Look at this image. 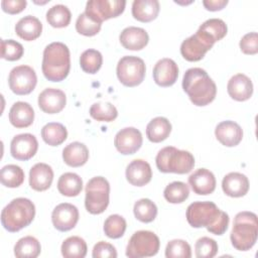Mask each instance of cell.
Returning a JSON list of instances; mask_svg holds the SVG:
<instances>
[{
	"label": "cell",
	"instance_id": "1",
	"mask_svg": "<svg viewBox=\"0 0 258 258\" xmlns=\"http://www.w3.org/2000/svg\"><path fill=\"white\" fill-rule=\"evenodd\" d=\"M187 223L194 228L206 227L215 235H223L229 226V216L213 202H194L186 209Z\"/></svg>",
	"mask_w": 258,
	"mask_h": 258
},
{
	"label": "cell",
	"instance_id": "22",
	"mask_svg": "<svg viewBox=\"0 0 258 258\" xmlns=\"http://www.w3.org/2000/svg\"><path fill=\"white\" fill-rule=\"evenodd\" d=\"M53 170L50 165L38 162L34 164L29 171V185L36 191L46 190L52 182Z\"/></svg>",
	"mask_w": 258,
	"mask_h": 258
},
{
	"label": "cell",
	"instance_id": "21",
	"mask_svg": "<svg viewBox=\"0 0 258 258\" xmlns=\"http://www.w3.org/2000/svg\"><path fill=\"white\" fill-rule=\"evenodd\" d=\"M227 91L232 99L243 102L251 98L253 94V84L246 75L237 74L229 80Z\"/></svg>",
	"mask_w": 258,
	"mask_h": 258
},
{
	"label": "cell",
	"instance_id": "39",
	"mask_svg": "<svg viewBox=\"0 0 258 258\" xmlns=\"http://www.w3.org/2000/svg\"><path fill=\"white\" fill-rule=\"evenodd\" d=\"M102 53L93 48L86 49L80 56V66L85 73L96 74L102 67Z\"/></svg>",
	"mask_w": 258,
	"mask_h": 258
},
{
	"label": "cell",
	"instance_id": "45",
	"mask_svg": "<svg viewBox=\"0 0 258 258\" xmlns=\"http://www.w3.org/2000/svg\"><path fill=\"white\" fill-rule=\"evenodd\" d=\"M101 23L94 21L85 12L81 13L76 21V29L80 34L86 36L96 35L101 29Z\"/></svg>",
	"mask_w": 258,
	"mask_h": 258
},
{
	"label": "cell",
	"instance_id": "29",
	"mask_svg": "<svg viewBox=\"0 0 258 258\" xmlns=\"http://www.w3.org/2000/svg\"><path fill=\"white\" fill-rule=\"evenodd\" d=\"M171 132V124L165 117H155L146 126V136L154 143L165 140Z\"/></svg>",
	"mask_w": 258,
	"mask_h": 258
},
{
	"label": "cell",
	"instance_id": "40",
	"mask_svg": "<svg viewBox=\"0 0 258 258\" xmlns=\"http://www.w3.org/2000/svg\"><path fill=\"white\" fill-rule=\"evenodd\" d=\"M125 219L117 214L110 215L104 223V233L111 239L121 238L126 231Z\"/></svg>",
	"mask_w": 258,
	"mask_h": 258
},
{
	"label": "cell",
	"instance_id": "3",
	"mask_svg": "<svg viewBox=\"0 0 258 258\" xmlns=\"http://www.w3.org/2000/svg\"><path fill=\"white\" fill-rule=\"evenodd\" d=\"M43 76L50 82L63 81L71 69V54L69 47L59 41H54L45 46L42 64Z\"/></svg>",
	"mask_w": 258,
	"mask_h": 258
},
{
	"label": "cell",
	"instance_id": "37",
	"mask_svg": "<svg viewBox=\"0 0 258 258\" xmlns=\"http://www.w3.org/2000/svg\"><path fill=\"white\" fill-rule=\"evenodd\" d=\"M90 115L97 121L111 122L117 118L118 111L110 102H97L91 106Z\"/></svg>",
	"mask_w": 258,
	"mask_h": 258
},
{
	"label": "cell",
	"instance_id": "46",
	"mask_svg": "<svg viewBox=\"0 0 258 258\" xmlns=\"http://www.w3.org/2000/svg\"><path fill=\"white\" fill-rule=\"evenodd\" d=\"M240 48L245 54H256L258 52V34L257 32L246 33L240 40Z\"/></svg>",
	"mask_w": 258,
	"mask_h": 258
},
{
	"label": "cell",
	"instance_id": "47",
	"mask_svg": "<svg viewBox=\"0 0 258 258\" xmlns=\"http://www.w3.org/2000/svg\"><path fill=\"white\" fill-rule=\"evenodd\" d=\"M92 256L94 258H116L117 251L112 244L100 241L94 246Z\"/></svg>",
	"mask_w": 258,
	"mask_h": 258
},
{
	"label": "cell",
	"instance_id": "5",
	"mask_svg": "<svg viewBox=\"0 0 258 258\" xmlns=\"http://www.w3.org/2000/svg\"><path fill=\"white\" fill-rule=\"evenodd\" d=\"M258 237L257 216L252 212H240L235 216L230 239L233 247L239 251H248Z\"/></svg>",
	"mask_w": 258,
	"mask_h": 258
},
{
	"label": "cell",
	"instance_id": "12",
	"mask_svg": "<svg viewBox=\"0 0 258 258\" xmlns=\"http://www.w3.org/2000/svg\"><path fill=\"white\" fill-rule=\"evenodd\" d=\"M37 83L35 71L25 64L13 68L8 77V84L10 90L16 95L30 94Z\"/></svg>",
	"mask_w": 258,
	"mask_h": 258
},
{
	"label": "cell",
	"instance_id": "42",
	"mask_svg": "<svg viewBox=\"0 0 258 258\" xmlns=\"http://www.w3.org/2000/svg\"><path fill=\"white\" fill-rule=\"evenodd\" d=\"M167 258H190L191 249L189 244L181 239H174L167 243L165 248Z\"/></svg>",
	"mask_w": 258,
	"mask_h": 258
},
{
	"label": "cell",
	"instance_id": "41",
	"mask_svg": "<svg viewBox=\"0 0 258 258\" xmlns=\"http://www.w3.org/2000/svg\"><path fill=\"white\" fill-rule=\"evenodd\" d=\"M199 29L208 33L215 40V42L221 40L227 34L228 31L226 23L220 18H211L206 20L199 27Z\"/></svg>",
	"mask_w": 258,
	"mask_h": 258
},
{
	"label": "cell",
	"instance_id": "13",
	"mask_svg": "<svg viewBox=\"0 0 258 258\" xmlns=\"http://www.w3.org/2000/svg\"><path fill=\"white\" fill-rule=\"evenodd\" d=\"M79 210L76 206L69 203H62L53 209L51 213V222L56 230L67 232L75 228L79 221Z\"/></svg>",
	"mask_w": 258,
	"mask_h": 258
},
{
	"label": "cell",
	"instance_id": "33",
	"mask_svg": "<svg viewBox=\"0 0 258 258\" xmlns=\"http://www.w3.org/2000/svg\"><path fill=\"white\" fill-rule=\"evenodd\" d=\"M61 254L64 258H84L87 254V243L79 236H71L61 244Z\"/></svg>",
	"mask_w": 258,
	"mask_h": 258
},
{
	"label": "cell",
	"instance_id": "25",
	"mask_svg": "<svg viewBox=\"0 0 258 258\" xmlns=\"http://www.w3.org/2000/svg\"><path fill=\"white\" fill-rule=\"evenodd\" d=\"M34 120L33 108L27 102H16L9 110V121L16 128H25Z\"/></svg>",
	"mask_w": 258,
	"mask_h": 258
},
{
	"label": "cell",
	"instance_id": "7",
	"mask_svg": "<svg viewBox=\"0 0 258 258\" xmlns=\"http://www.w3.org/2000/svg\"><path fill=\"white\" fill-rule=\"evenodd\" d=\"M85 207L86 210L93 214H102L109 205L110 184L103 176L91 178L86 185Z\"/></svg>",
	"mask_w": 258,
	"mask_h": 258
},
{
	"label": "cell",
	"instance_id": "6",
	"mask_svg": "<svg viewBox=\"0 0 258 258\" xmlns=\"http://www.w3.org/2000/svg\"><path fill=\"white\" fill-rule=\"evenodd\" d=\"M157 168L164 173L184 174L195 166L194 155L186 150H179L173 146L160 149L155 158Z\"/></svg>",
	"mask_w": 258,
	"mask_h": 258
},
{
	"label": "cell",
	"instance_id": "4",
	"mask_svg": "<svg viewBox=\"0 0 258 258\" xmlns=\"http://www.w3.org/2000/svg\"><path fill=\"white\" fill-rule=\"evenodd\" d=\"M34 216V204L29 199L16 198L2 210L1 224L8 232L15 233L30 225Z\"/></svg>",
	"mask_w": 258,
	"mask_h": 258
},
{
	"label": "cell",
	"instance_id": "30",
	"mask_svg": "<svg viewBox=\"0 0 258 258\" xmlns=\"http://www.w3.org/2000/svg\"><path fill=\"white\" fill-rule=\"evenodd\" d=\"M83 188L82 178L75 172H64L57 180L58 191L66 197H77Z\"/></svg>",
	"mask_w": 258,
	"mask_h": 258
},
{
	"label": "cell",
	"instance_id": "20",
	"mask_svg": "<svg viewBox=\"0 0 258 258\" xmlns=\"http://www.w3.org/2000/svg\"><path fill=\"white\" fill-rule=\"evenodd\" d=\"M188 183L197 195L207 196L216 188V177L207 168H199L188 176Z\"/></svg>",
	"mask_w": 258,
	"mask_h": 258
},
{
	"label": "cell",
	"instance_id": "18",
	"mask_svg": "<svg viewBox=\"0 0 258 258\" xmlns=\"http://www.w3.org/2000/svg\"><path fill=\"white\" fill-rule=\"evenodd\" d=\"M215 135L220 143L227 147H233L241 142L243 138V130L238 123L226 120L217 125Z\"/></svg>",
	"mask_w": 258,
	"mask_h": 258
},
{
	"label": "cell",
	"instance_id": "14",
	"mask_svg": "<svg viewBox=\"0 0 258 258\" xmlns=\"http://www.w3.org/2000/svg\"><path fill=\"white\" fill-rule=\"evenodd\" d=\"M142 134L134 127H126L117 132L114 138L116 149L124 155L134 154L142 145Z\"/></svg>",
	"mask_w": 258,
	"mask_h": 258
},
{
	"label": "cell",
	"instance_id": "43",
	"mask_svg": "<svg viewBox=\"0 0 258 258\" xmlns=\"http://www.w3.org/2000/svg\"><path fill=\"white\" fill-rule=\"evenodd\" d=\"M24 48L21 43L13 39L1 40V57L6 60H17L23 55Z\"/></svg>",
	"mask_w": 258,
	"mask_h": 258
},
{
	"label": "cell",
	"instance_id": "11",
	"mask_svg": "<svg viewBox=\"0 0 258 258\" xmlns=\"http://www.w3.org/2000/svg\"><path fill=\"white\" fill-rule=\"evenodd\" d=\"M125 5V0H90L86 4L85 13L94 21L102 24L104 20L123 13Z\"/></svg>",
	"mask_w": 258,
	"mask_h": 258
},
{
	"label": "cell",
	"instance_id": "48",
	"mask_svg": "<svg viewBox=\"0 0 258 258\" xmlns=\"http://www.w3.org/2000/svg\"><path fill=\"white\" fill-rule=\"evenodd\" d=\"M27 2L25 0H2L1 7L3 11L9 14H16L21 12L26 7Z\"/></svg>",
	"mask_w": 258,
	"mask_h": 258
},
{
	"label": "cell",
	"instance_id": "10",
	"mask_svg": "<svg viewBox=\"0 0 258 258\" xmlns=\"http://www.w3.org/2000/svg\"><path fill=\"white\" fill-rule=\"evenodd\" d=\"M214 43L215 40L208 33L198 29L195 34L181 42L180 53L183 58L188 61H198L213 47Z\"/></svg>",
	"mask_w": 258,
	"mask_h": 258
},
{
	"label": "cell",
	"instance_id": "49",
	"mask_svg": "<svg viewBox=\"0 0 258 258\" xmlns=\"http://www.w3.org/2000/svg\"><path fill=\"white\" fill-rule=\"evenodd\" d=\"M203 4L210 11H218L228 4V0H204Z\"/></svg>",
	"mask_w": 258,
	"mask_h": 258
},
{
	"label": "cell",
	"instance_id": "26",
	"mask_svg": "<svg viewBox=\"0 0 258 258\" xmlns=\"http://www.w3.org/2000/svg\"><path fill=\"white\" fill-rule=\"evenodd\" d=\"M42 31V23L40 20L32 15H26L20 18L15 25L16 34L26 40L31 41L40 36Z\"/></svg>",
	"mask_w": 258,
	"mask_h": 258
},
{
	"label": "cell",
	"instance_id": "36",
	"mask_svg": "<svg viewBox=\"0 0 258 258\" xmlns=\"http://www.w3.org/2000/svg\"><path fill=\"white\" fill-rule=\"evenodd\" d=\"M135 218L142 223H150L157 216V207L149 199H140L134 204Z\"/></svg>",
	"mask_w": 258,
	"mask_h": 258
},
{
	"label": "cell",
	"instance_id": "15",
	"mask_svg": "<svg viewBox=\"0 0 258 258\" xmlns=\"http://www.w3.org/2000/svg\"><path fill=\"white\" fill-rule=\"evenodd\" d=\"M38 149V142L34 135L22 133L14 136L10 143L12 157L17 160H28L33 157Z\"/></svg>",
	"mask_w": 258,
	"mask_h": 258
},
{
	"label": "cell",
	"instance_id": "9",
	"mask_svg": "<svg viewBox=\"0 0 258 258\" xmlns=\"http://www.w3.org/2000/svg\"><path fill=\"white\" fill-rule=\"evenodd\" d=\"M145 63L142 58L135 55H125L117 63L116 73L119 81L126 87L140 85L145 77Z\"/></svg>",
	"mask_w": 258,
	"mask_h": 258
},
{
	"label": "cell",
	"instance_id": "23",
	"mask_svg": "<svg viewBox=\"0 0 258 258\" xmlns=\"http://www.w3.org/2000/svg\"><path fill=\"white\" fill-rule=\"evenodd\" d=\"M119 39L126 49L140 50L147 45L149 36L145 29L136 26H129L122 30Z\"/></svg>",
	"mask_w": 258,
	"mask_h": 258
},
{
	"label": "cell",
	"instance_id": "44",
	"mask_svg": "<svg viewBox=\"0 0 258 258\" xmlns=\"http://www.w3.org/2000/svg\"><path fill=\"white\" fill-rule=\"evenodd\" d=\"M217 242L210 237H202L198 239L195 245L196 256L198 258H212L218 253Z\"/></svg>",
	"mask_w": 258,
	"mask_h": 258
},
{
	"label": "cell",
	"instance_id": "24",
	"mask_svg": "<svg viewBox=\"0 0 258 258\" xmlns=\"http://www.w3.org/2000/svg\"><path fill=\"white\" fill-rule=\"evenodd\" d=\"M222 188L229 197H243L249 190L248 177L240 172H230L224 176L222 180Z\"/></svg>",
	"mask_w": 258,
	"mask_h": 258
},
{
	"label": "cell",
	"instance_id": "19",
	"mask_svg": "<svg viewBox=\"0 0 258 258\" xmlns=\"http://www.w3.org/2000/svg\"><path fill=\"white\" fill-rule=\"evenodd\" d=\"M126 178L132 185L143 186L152 177L150 164L143 159H134L126 167Z\"/></svg>",
	"mask_w": 258,
	"mask_h": 258
},
{
	"label": "cell",
	"instance_id": "34",
	"mask_svg": "<svg viewBox=\"0 0 258 258\" xmlns=\"http://www.w3.org/2000/svg\"><path fill=\"white\" fill-rule=\"evenodd\" d=\"M72 14L70 9L63 4H56L50 7L46 12L47 22L55 28L66 27L70 24Z\"/></svg>",
	"mask_w": 258,
	"mask_h": 258
},
{
	"label": "cell",
	"instance_id": "32",
	"mask_svg": "<svg viewBox=\"0 0 258 258\" xmlns=\"http://www.w3.org/2000/svg\"><path fill=\"white\" fill-rule=\"evenodd\" d=\"M41 251L39 241L32 236L19 239L14 246V255L17 258H36Z\"/></svg>",
	"mask_w": 258,
	"mask_h": 258
},
{
	"label": "cell",
	"instance_id": "27",
	"mask_svg": "<svg viewBox=\"0 0 258 258\" xmlns=\"http://www.w3.org/2000/svg\"><path fill=\"white\" fill-rule=\"evenodd\" d=\"M62 159L69 166H82L89 159V149L84 143L78 141L72 142L63 148Z\"/></svg>",
	"mask_w": 258,
	"mask_h": 258
},
{
	"label": "cell",
	"instance_id": "38",
	"mask_svg": "<svg viewBox=\"0 0 258 258\" xmlns=\"http://www.w3.org/2000/svg\"><path fill=\"white\" fill-rule=\"evenodd\" d=\"M189 195L188 185L182 181H173L167 184L163 190L164 199L171 204L183 203Z\"/></svg>",
	"mask_w": 258,
	"mask_h": 258
},
{
	"label": "cell",
	"instance_id": "28",
	"mask_svg": "<svg viewBox=\"0 0 258 258\" xmlns=\"http://www.w3.org/2000/svg\"><path fill=\"white\" fill-rule=\"evenodd\" d=\"M159 9L157 0H134L132 3V15L141 22H150L155 19Z\"/></svg>",
	"mask_w": 258,
	"mask_h": 258
},
{
	"label": "cell",
	"instance_id": "2",
	"mask_svg": "<svg viewBox=\"0 0 258 258\" xmlns=\"http://www.w3.org/2000/svg\"><path fill=\"white\" fill-rule=\"evenodd\" d=\"M182 89L196 106H206L214 101L217 86L202 68L188 69L182 79Z\"/></svg>",
	"mask_w": 258,
	"mask_h": 258
},
{
	"label": "cell",
	"instance_id": "17",
	"mask_svg": "<svg viewBox=\"0 0 258 258\" xmlns=\"http://www.w3.org/2000/svg\"><path fill=\"white\" fill-rule=\"evenodd\" d=\"M178 77V67L171 58L159 59L153 68V80L160 87L172 86Z\"/></svg>",
	"mask_w": 258,
	"mask_h": 258
},
{
	"label": "cell",
	"instance_id": "31",
	"mask_svg": "<svg viewBox=\"0 0 258 258\" xmlns=\"http://www.w3.org/2000/svg\"><path fill=\"white\" fill-rule=\"evenodd\" d=\"M41 137L46 144L50 146H57L64 142L68 137V131L61 123L50 122L42 127Z\"/></svg>",
	"mask_w": 258,
	"mask_h": 258
},
{
	"label": "cell",
	"instance_id": "16",
	"mask_svg": "<svg viewBox=\"0 0 258 258\" xmlns=\"http://www.w3.org/2000/svg\"><path fill=\"white\" fill-rule=\"evenodd\" d=\"M66 103V94L59 89L46 88L38 95V106L47 114L59 113L64 108Z\"/></svg>",
	"mask_w": 258,
	"mask_h": 258
},
{
	"label": "cell",
	"instance_id": "35",
	"mask_svg": "<svg viewBox=\"0 0 258 258\" xmlns=\"http://www.w3.org/2000/svg\"><path fill=\"white\" fill-rule=\"evenodd\" d=\"M0 180L7 187H18L24 181V171L16 164H7L1 168Z\"/></svg>",
	"mask_w": 258,
	"mask_h": 258
},
{
	"label": "cell",
	"instance_id": "8",
	"mask_svg": "<svg viewBox=\"0 0 258 258\" xmlns=\"http://www.w3.org/2000/svg\"><path fill=\"white\" fill-rule=\"evenodd\" d=\"M160 246L159 238L151 231L135 232L126 247V256L129 258L151 257L157 254Z\"/></svg>",
	"mask_w": 258,
	"mask_h": 258
}]
</instances>
